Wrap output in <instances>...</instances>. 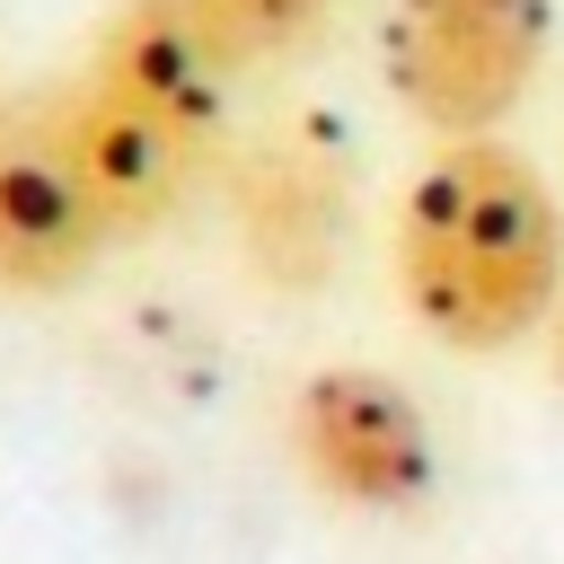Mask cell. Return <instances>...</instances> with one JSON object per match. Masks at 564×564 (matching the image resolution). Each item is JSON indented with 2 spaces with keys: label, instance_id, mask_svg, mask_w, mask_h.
Segmentation results:
<instances>
[{
  "label": "cell",
  "instance_id": "cell-1",
  "mask_svg": "<svg viewBox=\"0 0 564 564\" xmlns=\"http://www.w3.org/2000/svg\"><path fill=\"white\" fill-rule=\"evenodd\" d=\"M388 256L405 317L467 361L529 344L564 308V203L494 132L441 141L414 167Z\"/></svg>",
  "mask_w": 564,
  "mask_h": 564
},
{
  "label": "cell",
  "instance_id": "cell-2",
  "mask_svg": "<svg viewBox=\"0 0 564 564\" xmlns=\"http://www.w3.org/2000/svg\"><path fill=\"white\" fill-rule=\"evenodd\" d=\"M379 62L423 132H502L546 62V0H388Z\"/></svg>",
  "mask_w": 564,
  "mask_h": 564
},
{
  "label": "cell",
  "instance_id": "cell-3",
  "mask_svg": "<svg viewBox=\"0 0 564 564\" xmlns=\"http://www.w3.org/2000/svg\"><path fill=\"white\" fill-rule=\"evenodd\" d=\"M282 441H291V467L308 476V494H326L335 511H361V520H397L441 485L432 414L414 405L405 379L361 370V361L308 370L282 405Z\"/></svg>",
  "mask_w": 564,
  "mask_h": 564
},
{
  "label": "cell",
  "instance_id": "cell-4",
  "mask_svg": "<svg viewBox=\"0 0 564 564\" xmlns=\"http://www.w3.org/2000/svg\"><path fill=\"white\" fill-rule=\"evenodd\" d=\"M229 220H238V256L256 264L264 291H326L352 238V159L326 123H282L264 141H247V159L229 167Z\"/></svg>",
  "mask_w": 564,
  "mask_h": 564
},
{
  "label": "cell",
  "instance_id": "cell-5",
  "mask_svg": "<svg viewBox=\"0 0 564 564\" xmlns=\"http://www.w3.org/2000/svg\"><path fill=\"white\" fill-rule=\"evenodd\" d=\"M115 247L106 203L88 194L62 106L53 97H18L0 106V291L9 300H62L97 273V256Z\"/></svg>",
  "mask_w": 564,
  "mask_h": 564
},
{
  "label": "cell",
  "instance_id": "cell-6",
  "mask_svg": "<svg viewBox=\"0 0 564 564\" xmlns=\"http://www.w3.org/2000/svg\"><path fill=\"white\" fill-rule=\"evenodd\" d=\"M79 79L212 167L220 123H229V62L212 53L194 0H115Z\"/></svg>",
  "mask_w": 564,
  "mask_h": 564
},
{
  "label": "cell",
  "instance_id": "cell-7",
  "mask_svg": "<svg viewBox=\"0 0 564 564\" xmlns=\"http://www.w3.org/2000/svg\"><path fill=\"white\" fill-rule=\"evenodd\" d=\"M53 106H62V132H70V159H79L88 194L106 203L115 247H123V238L167 229V220L194 203V185L212 176L194 150H176L167 132H150V123H141V115H123L115 97H97L88 79L53 88Z\"/></svg>",
  "mask_w": 564,
  "mask_h": 564
},
{
  "label": "cell",
  "instance_id": "cell-8",
  "mask_svg": "<svg viewBox=\"0 0 564 564\" xmlns=\"http://www.w3.org/2000/svg\"><path fill=\"white\" fill-rule=\"evenodd\" d=\"M194 18H203L212 53H220L229 79H238V70H264V62L308 53V44L326 35L335 0H194Z\"/></svg>",
  "mask_w": 564,
  "mask_h": 564
},
{
  "label": "cell",
  "instance_id": "cell-9",
  "mask_svg": "<svg viewBox=\"0 0 564 564\" xmlns=\"http://www.w3.org/2000/svg\"><path fill=\"white\" fill-rule=\"evenodd\" d=\"M546 370H555V388H564V308H555V326H546Z\"/></svg>",
  "mask_w": 564,
  "mask_h": 564
}]
</instances>
